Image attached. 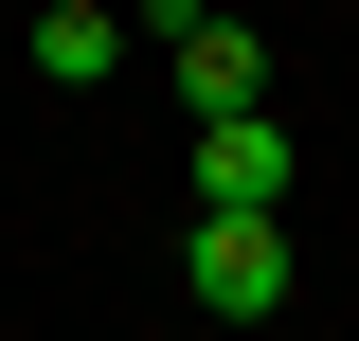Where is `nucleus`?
Returning a JSON list of instances; mask_svg holds the SVG:
<instances>
[{"mask_svg":"<svg viewBox=\"0 0 359 341\" xmlns=\"http://www.w3.org/2000/svg\"><path fill=\"white\" fill-rule=\"evenodd\" d=\"M36 72L54 90H108V72H126V18H108V0H54V18H36Z\"/></svg>","mask_w":359,"mask_h":341,"instance_id":"obj_4","label":"nucleus"},{"mask_svg":"<svg viewBox=\"0 0 359 341\" xmlns=\"http://www.w3.org/2000/svg\"><path fill=\"white\" fill-rule=\"evenodd\" d=\"M198 305H216V323H269V305H287V234H269V215H198Z\"/></svg>","mask_w":359,"mask_h":341,"instance_id":"obj_2","label":"nucleus"},{"mask_svg":"<svg viewBox=\"0 0 359 341\" xmlns=\"http://www.w3.org/2000/svg\"><path fill=\"white\" fill-rule=\"evenodd\" d=\"M269 198H287V126L269 108L252 126H198V215H269Z\"/></svg>","mask_w":359,"mask_h":341,"instance_id":"obj_3","label":"nucleus"},{"mask_svg":"<svg viewBox=\"0 0 359 341\" xmlns=\"http://www.w3.org/2000/svg\"><path fill=\"white\" fill-rule=\"evenodd\" d=\"M162 54H180V90H198V126H252L269 108V36L252 18H162Z\"/></svg>","mask_w":359,"mask_h":341,"instance_id":"obj_1","label":"nucleus"}]
</instances>
